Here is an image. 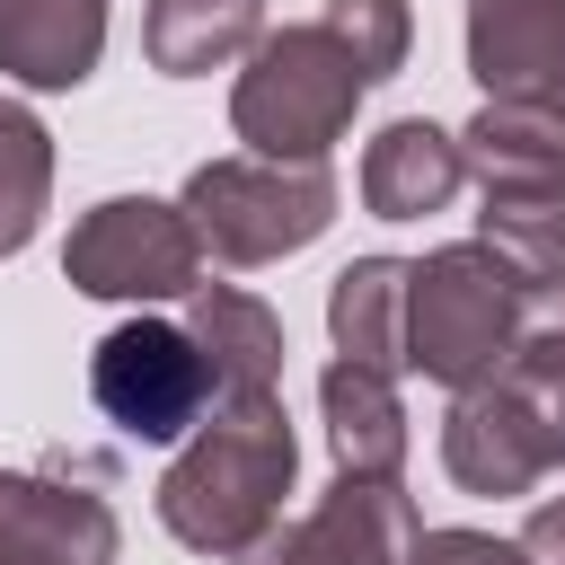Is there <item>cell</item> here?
Here are the masks:
<instances>
[{
	"mask_svg": "<svg viewBox=\"0 0 565 565\" xmlns=\"http://www.w3.org/2000/svg\"><path fill=\"white\" fill-rule=\"evenodd\" d=\"M512 318H521V274L494 265L477 238H450L406 265V371H424L433 388L459 397L494 380L512 353Z\"/></svg>",
	"mask_w": 565,
	"mask_h": 565,
	"instance_id": "cell-5",
	"label": "cell"
},
{
	"mask_svg": "<svg viewBox=\"0 0 565 565\" xmlns=\"http://www.w3.org/2000/svg\"><path fill=\"white\" fill-rule=\"evenodd\" d=\"M335 44H344V62L380 88V79H397L406 71V53H415V9L406 0H327V18H318Z\"/></svg>",
	"mask_w": 565,
	"mask_h": 565,
	"instance_id": "cell-20",
	"label": "cell"
},
{
	"mask_svg": "<svg viewBox=\"0 0 565 565\" xmlns=\"http://www.w3.org/2000/svg\"><path fill=\"white\" fill-rule=\"evenodd\" d=\"M424 539V512L397 477H335L300 521H274L230 565H406Z\"/></svg>",
	"mask_w": 565,
	"mask_h": 565,
	"instance_id": "cell-8",
	"label": "cell"
},
{
	"mask_svg": "<svg viewBox=\"0 0 565 565\" xmlns=\"http://www.w3.org/2000/svg\"><path fill=\"white\" fill-rule=\"evenodd\" d=\"M318 415H327V450H335V477H397L406 468V397L388 371L371 362H327L318 371Z\"/></svg>",
	"mask_w": 565,
	"mask_h": 565,
	"instance_id": "cell-14",
	"label": "cell"
},
{
	"mask_svg": "<svg viewBox=\"0 0 565 565\" xmlns=\"http://www.w3.org/2000/svg\"><path fill=\"white\" fill-rule=\"evenodd\" d=\"M459 35L486 97H547L565 71V0H468Z\"/></svg>",
	"mask_w": 565,
	"mask_h": 565,
	"instance_id": "cell-10",
	"label": "cell"
},
{
	"mask_svg": "<svg viewBox=\"0 0 565 565\" xmlns=\"http://www.w3.org/2000/svg\"><path fill=\"white\" fill-rule=\"evenodd\" d=\"M530 565H565V494H547L530 521H521V539H512Z\"/></svg>",
	"mask_w": 565,
	"mask_h": 565,
	"instance_id": "cell-23",
	"label": "cell"
},
{
	"mask_svg": "<svg viewBox=\"0 0 565 565\" xmlns=\"http://www.w3.org/2000/svg\"><path fill=\"white\" fill-rule=\"evenodd\" d=\"M300 477V441H291V406L274 397H212V415L177 441L168 477H159V530L194 556H247L274 521L282 494Z\"/></svg>",
	"mask_w": 565,
	"mask_h": 565,
	"instance_id": "cell-1",
	"label": "cell"
},
{
	"mask_svg": "<svg viewBox=\"0 0 565 565\" xmlns=\"http://www.w3.org/2000/svg\"><path fill=\"white\" fill-rule=\"evenodd\" d=\"M88 397L124 441H185L212 415V362L185 318H124L88 344Z\"/></svg>",
	"mask_w": 565,
	"mask_h": 565,
	"instance_id": "cell-7",
	"label": "cell"
},
{
	"mask_svg": "<svg viewBox=\"0 0 565 565\" xmlns=\"http://www.w3.org/2000/svg\"><path fill=\"white\" fill-rule=\"evenodd\" d=\"M265 35V0H141V53L168 79H203L221 62H247Z\"/></svg>",
	"mask_w": 565,
	"mask_h": 565,
	"instance_id": "cell-16",
	"label": "cell"
},
{
	"mask_svg": "<svg viewBox=\"0 0 565 565\" xmlns=\"http://www.w3.org/2000/svg\"><path fill=\"white\" fill-rule=\"evenodd\" d=\"M185 335L212 362V397H274L282 388V318L238 291V282H194L185 291Z\"/></svg>",
	"mask_w": 565,
	"mask_h": 565,
	"instance_id": "cell-12",
	"label": "cell"
},
{
	"mask_svg": "<svg viewBox=\"0 0 565 565\" xmlns=\"http://www.w3.org/2000/svg\"><path fill=\"white\" fill-rule=\"evenodd\" d=\"M468 185V159H459V132L424 124V115H397L362 141V212L371 221H424L441 212L450 194Z\"/></svg>",
	"mask_w": 565,
	"mask_h": 565,
	"instance_id": "cell-11",
	"label": "cell"
},
{
	"mask_svg": "<svg viewBox=\"0 0 565 565\" xmlns=\"http://www.w3.org/2000/svg\"><path fill=\"white\" fill-rule=\"evenodd\" d=\"M406 565H530V556L512 539H494V530H424Z\"/></svg>",
	"mask_w": 565,
	"mask_h": 565,
	"instance_id": "cell-22",
	"label": "cell"
},
{
	"mask_svg": "<svg viewBox=\"0 0 565 565\" xmlns=\"http://www.w3.org/2000/svg\"><path fill=\"white\" fill-rule=\"evenodd\" d=\"M106 62V0H0V79L79 88Z\"/></svg>",
	"mask_w": 565,
	"mask_h": 565,
	"instance_id": "cell-13",
	"label": "cell"
},
{
	"mask_svg": "<svg viewBox=\"0 0 565 565\" xmlns=\"http://www.w3.org/2000/svg\"><path fill=\"white\" fill-rule=\"evenodd\" d=\"M124 521L88 477L0 468V565H115Z\"/></svg>",
	"mask_w": 565,
	"mask_h": 565,
	"instance_id": "cell-9",
	"label": "cell"
},
{
	"mask_svg": "<svg viewBox=\"0 0 565 565\" xmlns=\"http://www.w3.org/2000/svg\"><path fill=\"white\" fill-rule=\"evenodd\" d=\"M512 353L565 362V274L556 282H521V318H512Z\"/></svg>",
	"mask_w": 565,
	"mask_h": 565,
	"instance_id": "cell-21",
	"label": "cell"
},
{
	"mask_svg": "<svg viewBox=\"0 0 565 565\" xmlns=\"http://www.w3.org/2000/svg\"><path fill=\"white\" fill-rule=\"evenodd\" d=\"M441 468L459 494H530L565 468V362L503 353L494 380L459 388L441 415Z\"/></svg>",
	"mask_w": 565,
	"mask_h": 565,
	"instance_id": "cell-3",
	"label": "cell"
},
{
	"mask_svg": "<svg viewBox=\"0 0 565 565\" xmlns=\"http://www.w3.org/2000/svg\"><path fill=\"white\" fill-rule=\"evenodd\" d=\"M44 203H53V132L35 106L0 97V256H18L44 230Z\"/></svg>",
	"mask_w": 565,
	"mask_h": 565,
	"instance_id": "cell-19",
	"label": "cell"
},
{
	"mask_svg": "<svg viewBox=\"0 0 565 565\" xmlns=\"http://www.w3.org/2000/svg\"><path fill=\"white\" fill-rule=\"evenodd\" d=\"M327 335L344 362H371V371H406V256H353L335 282H327Z\"/></svg>",
	"mask_w": 565,
	"mask_h": 565,
	"instance_id": "cell-17",
	"label": "cell"
},
{
	"mask_svg": "<svg viewBox=\"0 0 565 565\" xmlns=\"http://www.w3.org/2000/svg\"><path fill=\"white\" fill-rule=\"evenodd\" d=\"M371 97V79L344 62V44L309 18V26H274L256 35L247 71L230 79V132L256 159H327L353 132V106Z\"/></svg>",
	"mask_w": 565,
	"mask_h": 565,
	"instance_id": "cell-2",
	"label": "cell"
},
{
	"mask_svg": "<svg viewBox=\"0 0 565 565\" xmlns=\"http://www.w3.org/2000/svg\"><path fill=\"white\" fill-rule=\"evenodd\" d=\"M62 282L88 300H185L203 282V238L159 194H106L62 238Z\"/></svg>",
	"mask_w": 565,
	"mask_h": 565,
	"instance_id": "cell-6",
	"label": "cell"
},
{
	"mask_svg": "<svg viewBox=\"0 0 565 565\" xmlns=\"http://www.w3.org/2000/svg\"><path fill=\"white\" fill-rule=\"evenodd\" d=\"M177 212L194 221L203 256L212 265H274V256H300L309 238H327L335 221V168L327 159H256V150H230V159H203L177 194Z\"/></svg>",
	"mask_w": 565,
	"mask_h": 565,
	"instance_id": "cell-4",
	"label": "cell"
},
{
	"mask_svg": "<svg viewBox=\"0 0 565 565\" xmlns=\"http://www.w3.org/2000/svg\"><path fill=\"white\" fill-rule=\"evenodd\" d=\"M477 247L494 265H512L521 282H556L565 274V194L539 185H494L477 203Z\"/></svg>",
	"mask_w": 565,
	"mask_h": 565,
	"instance_id": "cell-18",
	"label": "cell"
},
{
	"mask_svg": "<svg viewBox=\"0 0 565 565\" xmlns=\"http://www.w3.org/2000/svg\"><path fill=\"white\" fill-rule=\"evenodd\" d=\"M459 159L468 177L494 194V185H539V194H565V115L539 106V97H486L468 124H459Z\"/></svg>",
	"mask_w": 565,
	"mask_h": 565,
	"instance_id": "cell-15",
	"label": "cell"
}]
</instances>
